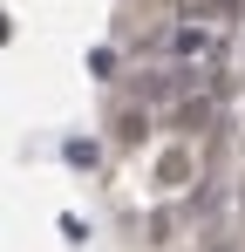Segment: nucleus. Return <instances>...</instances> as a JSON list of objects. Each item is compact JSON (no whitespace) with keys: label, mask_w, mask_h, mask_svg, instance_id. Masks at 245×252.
Listing matches in <instances>:
<instances>
[{"label":"nucleus","mask_w":245,"mask_h":252,"mask_svg":"<svg viewBox=\"0 0 245 252\" xmlns=\"http://www.w3.org/2000/svg\"><path fill=\"white\" fill-rule=\"evenodd\" d=\"M239 211H245V184H239Z\"/></svg>","instance_id":"nucleus-6"},{"label":"nucleus","mask_w":245,"mask_h":252,"mask_svg":"<svg viewBox=\"0 0 245 252\" xmlns=\"http://www.w3.org/2000/svg\"><path fill=\"white\" fill-rule=\"evenodd\" d=\"M170 48H177V62H211V55H218V34L198 28V21H184V28L170 34Z\"/></svg>","instance_id":"nucleus-1"},{"label":"nucleus","mask_w":245,"mask_h":252,"mask_svg":"<svg viewBox=\"0 0 245 252\" xmlns=\"http://www.w3.org/2000/svg\"><path fill=\"white\" fill-rule=\"evenodd\" d=\"M143 123H150V116H136V109H122V116H116V136H122V143H143Z\"/></svg>","instance_id":"nucleus-5"},{"label":"nucleus","mask_w":245,"mask_h":252,"mask_svg":"<svg viewBox=\"0 0 245 252\" xmlns=\"http://www.w3.org/2000/svg\"><path fill=\"white\" fill-rule=\"evenodd\" d=\"M191 177V157L184 150H163V164H157V184H184Z\"/></svg>","instance_id":"nucleus-3"},{"label":"nucleus","mask_w":245,"mask_h":252,"mask_svg":"<svg viewBox=\"0 0 245 252\" xmlns=\"http://www.w3.org/2000/svg\"><path fill=\"white\" fill-rule=\"evenodd\" d=\"M61 157H68L75 170H95V164H102V150H95L89 136H68V143H61Z\"/></svg>","instance_id":"nucleus-2"},{"label":"nucleus","mask_w":245,"mask_h":252,"mask_svg":"<svg viewBox=\"0 0 245 252\" xmlns=\"http://www.w3.org/2000/svg\"><path fill=\"white\" fill-rule=\"evenodd\" d=\"M177 123H184V129H191V136H198V129L211 123V102H184V109H177Z\"/></svg>","instance_id":"nucleus-4"}]
</instances>
